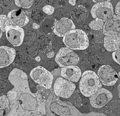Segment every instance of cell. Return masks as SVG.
Listing matches in <instances>:
<instances>
[{
	"instance_id": "6da1fadb",
	"label": "cell",
	"mask_w": 120,
	"mask_h": 116,
	"mask_svg": "<svg viewBox=\"0 0 120 116\" xmlns=\"http://www.w3.org/2000/svg\"><path fill=\"white\" fill-rule=\"evenodd\" d=\"M8 80L14 86L7 94L11 110L7 116H33L45 115L46 100L38 93L30 89L27 75L18 68L10 73Z\"/></svg>"
},
{
	"instance_id": "7a4b0ae2",
	"label": "cell",
	"mask_w": 120,
	"mask_h": 116,
	"mask_svg": "<svg viewBox=\"0 0 120 116\" xmlns=\"http://www.w3.org/2000/svg\"><path fill=\"white\" fill-rule=\"evenodd\" d=\"M46 116H87L81 113L69 102L63 101L60 97L51 92L46 100Z\"/></svg>"
},
{
	"instance_id": "3957f363",
	"label": "cell",
	"mask_w": 120,
	"mask_h": 116,
	"mask_svg": "<svg viewBox=\"0 0 120 116\" xmlns=\"http://www.w3.org/2000/svg\"><path fill=\"white\" fill-rule=\"evenodd\" d=\"M101 87L102 83L95 72L87 70L82 74L79 80V88L83 96L90 97Z\"/></svg>"
},
{
	"instance_id": "277c9868",
	"label": "cell",
	"mask_w": 120,
	"mask_h": 116,
	"mask_svg": "<svg viewBox=\"0 0 120 116\" xmlns=\"http://www.w3.org/2000/svg\"><path fill=\"white\" fill-rule=\"evenodd\" d=\"M63 43L72 50H84L89 46V40L85 31L74 29L63 37Z\"/></svg>"
},
{
	"instance_id": "5b68a950",
	"label": "cell",
	"mask_w": 120,
	"mask_h": 116,
	"mask_svg": "<svg viewBox=\"0 0 120 116\" xmlns=\"http://www.w3.org/2000/svg\"><path fill=\"white\" fill-rule=\"evenodd\" d=\"M55 62L60 67L68 66H77L79 63V58L72 50L68 47H62L56 54Z\"/></svg>"
},
{
	"instance_id": "8992f818",
	"label": "cell",
	"mask_w": 120,
	"mask_h": 116,
	"mask_svg": "<svg viewBox=\"0 0 120 116\" xmlns=\"http://www.w3.org/2000/svg\"><path fill=\"white\" fill-rule=\"evenodd\" d=\"M76 85L63 77H58L54 84V93L55 96L63 98H68L74 93Z\"/></svg>"
},
{
	"instance_id": "52a82bcc",
	"label": "cell",
	"mask_w": 120,
	"mask_h": 116,
	"mask_svg": "<svg viewBox=\"0 0 120 116\" xmlns=\"http://www.w3.org/2000/svg\"><path fill=\"white\" fill-rule=\"evenodd\" d=\"M92 17L99 18L105 22L112 18L114 15L113 7L110 2H103L94 4L91 10Z\"/></svg>"
},
{
	"instance_id": "ba28073f",
	"label": "cell",
	"mask_w": 120,
	"mask_h": 116,
	"mask_svg": "<svg viewBox=\"0 0 120 116\" xmlns=\"http://www.w3.org/2000/svg\"><path fill=\"white\" fill-rule=\"evenodd\" d=\"M97 75L101 83L105 86H112L116 84L119 78L118 74L115 70L108 65L101 66Z\"/></svg>"
},
{
	"instance_id": "9c48e42d",
	"label": "cell",
	"mask_w": 120,
	"mask_h": 116,
	"mask_svg": "<svg viewBox=\"0 0 120 116\" xmlns=\"http://www.w3.org/2000/svg\"><path fill=\"white\" fill-rule=\"evenodd\" d=\"M112 97V94L110 91L101 87L90 97V102L93 107L100 108L108 104Z\"/></svg>"
},
{
	"instance_id": "30bf717a",
	"label": "cell",
	"mask_w": 120,
	"mask_h": 116,
	"mask_svg": "<svg viewBox=\"0 0 120 116\" xmlns=\"http://www.w3.org/2000/svg\"><path fill=\"white\" fill-rule=\"evenodd\" d=\"M5 33L8 41L14 47H18L22 44L24 39V29L21 27L10 25L5 28Z\"/></svg>"
},
{
	"instance_id": "8fae6325",
	"label": "cell",
	"mask_w": 120,
	"mask_h": 116,
	"mask_svg": "<svg viewBox=\"0 0 120 116\" xmlns=\"http://www.w3.org/2000/svg\"><path fill=\"white\" fill-rule=\"evenodd\" d=\"M75 29V25L71 19L64 17L55 22L54 33L60 37H63L71 30Z\"/></svg>"
},
{
	"instance_id": "7c38bea8",
	"label": "cell",
	"mask_w": 120,
	"mask_h": 116,
	"mask_svg": "<svg viewBox=\"0 0 120 116\" xmlns=\"http://www.w3.org/2000/svg\"><path fill=\"white\" fill-rule=\"evenodd\" d=\"M61 75L65 79L73 83H77L81 77V70L77 66H68L62 67Z\"/></svg>"
},
{
	"instance_id": "4fadbf2b",
	"label": "cell",
	"mask_w": 120,
	"mask_h": 116,
	"mask_svg": "<svg viewBox=\"0 0 120 116\" xmlns=\"http://www.w3.org/2000/svg\"><path fill=\"white\" fill-rule=\"evenodd\" d=\"M16 51L14 48L7 46L0 47V68L10 66L14 61Z\"/></svg>"
},
{
	"instance_id": "5bb4252c",
	"label": "cell",
	"mask_w": 120,
	"mask_h": 116,
	"mask_svg": "<svg viewBox=\"0 0 120 116\" xmlns=\"http://www.w3.org/2000/svg\"><path fill=\"white\" fill-rule=\"evenodd\" d=\"M11 25L22 27L28 23L29 18L22 10H14L10 11L7 15Z\"/></svg>"
},
{
	"instance_id": "9a60e30c",
	"label": "cell",
	"mask_w": 120,
	"mask_h": 116,
	"mask_svg": "<svg viewBox=\"0 0 120 116\" xmlns=\"http://www.w3.org/2000/svg\"><path fill=\"white\" fill-rule=\"evenodd\" d=\"M102 30L105 36L120 37V21L114 18L106 21L104 24Z\"/></svg>"
},
{
	"instance_id": "2e32d148",
	"label": "cell",
	"mask_w": 120,
	"mask_h": 116,
	"mask_svg": "<svg viewBox=\"0 0 120 116\" xmlns=\"http://www.w3.org/2000/svg\"><path fill=\"white\" fill-rule=\"evenodd\" d=\"M70 15L74 21L77 23H81L86 20L88 16V12L84 5H79L72 10Z\"/></svg>"
},
{
	"instance_id": "e0dca14e",
	"label": "cell",
	"mask_w": 120,
	"mask_h": 116,
	"mask_svg": "<svg viewBox=\"0 0 120 116\" xmlns=\"http://www.w3.org/2000/svg\"><path fill=\"white\" fill-rule=\"evenodd\" d=\"M104 45L106 50L114 52L120 47V37L116 36H105Z\"/></svg>"
},
{
	"instance_id": "ac0fdd59",
	"label": "cell",
	"mask_w": 120,
	"mask_h": 116,
	"mask_svg": "<svg viewBox=\"0 0 120 116\" xmlns=\"http://www.w3.org/2000/svg\"><path fill=\"white\" fill-rule=\"evenodd\" d=\"M54 80V75L52 73L45 70V71L39 77L35 83L38 84L40 86L46 89H50Z\"/></svg>"
},
{
	"instance_id": "d6986e66",
	"label": "cell",
	"mask_w": 120,
	"mask_h": 116,
	"mask_svg": "<svg viewBox=\"0 0 120 116\" xmlns=\"http://www.w3.org/2000/svg\"><path fill=\"white\" fill-rule=\"evenodd\" d=\"M10 102L7 96H0V116H7L10 112Z\"/></svg>"
},
{
	"instance_id": "ffe728a7",
	"label": "cell",
	"mask_w": 120,
	"mask_h": 116,
	"mask_svg": "<svg viewBox=\"0 0 120 116\" xmlns=\"http://www.w3.org/2000/svg\"><path fill=\"white\" fill-rule=\"evenodd\" d=\"M108 116H120V101L112 102L107 110Z\"/></svg>"
},
{
	"instance_id": "44dd1931",
	"label": "cell",
	"mask_w": 120,
	"mask_h": 116,
	"mask_svg": "<svg viewBox=\"0 0 120 116\" xmlns=\"http://www.w3.org/2000/svg\"><path fill=\"white\" fill-rule=\"evenodd\" d=\"M56 21L52 18H45L42 25V29L43 32L46 34H49L54 31V26Z\"/></svg>"
},
{
	"instance_id": "7402d4cb",
	"label": "cell",
	"mask_w": 120,
	"mask_h": 116,
	"mask_svg": "<svg viewBox=\"0 0 120 116\" xmlns=\"http://www.w3.org/2000/svg\"><path fill=\"white\" fill-rule=\"evenodd\" d=\"M50 44L51 41L48 40V38L44 36H40L35 43L37 47L41 51L46 50Z\"/></svg>"
},
{
	"instance_id": "603a6c76",
	"label": "cell",
	"mask_w": 120,
	"mask_h": 116,
	"mask_svg": "<svg viewBox=\"0 0 120 116\" xmlns=\"http://www.w3.org/2000/svg\"><path fill=\"white\" fill-rule=\"evenodd\" d=\"M45 68L42 66H38V67H35L30 72V75L31 78L34 82H35L39 78V77L45 71Z\"/></svg>"
},
{
	"instance_id": "cb8c5ba5",
	"label": "cell",
	"mask_w": 120,
	"mask_h": 116,
	"mask_svg": "<svg viewBox=\"0 0 120 116\" xmlns=\"http://www.w3.org/2000/svg\"><path fill=\"white\" fill-rule=\"evenodd\" d=\"M104 23L103 21L99 18H95V19L90 22L89 24V27L91 30L94 31H100V30H102L103 28Z\"/></svg>"
},
{
	"instance_id": "d4e9b609",
	"label": "cell",
	"mask_w": 120,
	"mask_h": 116,
	"mask_svg": "<svg viewBox=\"0 0 120 116\" xmlns=\"http://www.w3.org/2000/svg\"><path fill=\"white\" fill-rule=\"evenodd\" d=\"M34 0H14L17 7L27 9L33 5Z\"/></svg>"
},
{
	"instance_id": "484cf974",
	"label": "cell",
	"mask_w": 120,
	"mask_h": 116,
	"mask_svg": "<svg viewBox=\"0 0 120 116\" xmlns=\"http://www.w3.org/2000/svg\"><path fill=\"white\" fill-rule=\"evenodd\" d=\"M11 25L8 18L5 15H0V27L1 28L3 32L5 31V28L8 25Z\"/></svg>"
},
{
	"instance_id": "4316f807",
	"label": "cell",
	"mask_w": 120,
	"mask_h": 116,
	"mask_svg": "<svg viewBox=\"0 0 120 116\" xmlns=\"http://www.w3.org/2000/svg\"><path fill=\"white\" fill-rule=\"evenodd\" d=\"M54 10H55L54 7H53L52 6L50 5H46L42 8V11H44V12H45L46 14L49 15L54 13Z\"/></svg>"
},
{
	"instance_id": "83f0119b",
	"label": "cell",
	"mask_w": 120,
	"mask_h": 116,
	"mask_svg": "<svg viewBox=\"0 0 120 116\" xmlns=\"http://www.w3.org/2000/svg\"><path fill=\"white\" fill-rule=\"evenodd\" d=\"M112 58L114 61L120 65V47L116 51L112 52Z\"/></svg>"
},
{
	"instance_id": "f1b7e54d",
	"label": "cell",
	"mask_w": 120,
	"mask_h": 116,
	"mask_svg": "<svg viewBox=\"0 0 120 116\" xmlns=\"http://www.w3.org/2000/svg\"><path fill=\"white\" fill-rule=\"evenodd\" d=\"M115 14L116 15L120 17V1L117 3L116 7H115Z\"/></svg>"
},
{
	"instance_id": "f546056e",
	"label": "cell",
	"mask_w": 120,
	"mask_h": 116,
	"mask_svg": "<svg viewBox=\"0 0 120 116\" xmlns=\"http://www.w3.org/2000/svg\"><path fill=\"white\" fill-rule=\"evenodd\" d=\"M54 55H55V54H54V52H53V51L49 52V53H48L47 54V58H51L54 57Z\"/></svg>"
},
{
	"instance_id": "4dcf8cb0",
	"label": "cell",
	"mask_w": 120,
	"mask_h": 116,
	"mask_svg": "<svg viewBox=\"0 0 120 116\" xmlns=\"http://www.w3.org/2000/svg\"><path fill=\"white\" fill-rule=\"evenodd\" d=\"M93 2L95 3H103V2H109L111 1V0H93Z\"/></svg>"
},
{
	"instance_id": "1f68e13d",
	"label": "cell",
	"mask_w": 120,
	"mask_h": 116,
	"mask_svg": "<svg viewBox=\"0 0 120 116\" xmlns=\"http://www.w3.org/2000/svg\"><path fill=\"white\" fill-rule=\"evenodd\" d=\"M33 29H35V30H37V29H39L40 28V25H38L37 23H34L33 24Z\"/></svg>"
},
{
	"instance_id": "d6a6232c",
	"label": "cell",
	"mask_w": 120,
	"mask_h": 116,
	"mask_svg": "<svg viewBox=\"0 0 120 116\" xmlns=\"http://www.w3.org/2000/svg\"><path fill=\"white\" fill-rule=\"evenodd\" d=\"M69 4L72 6H74L76 4V0H69Z\"/></svg>"
},
{
	"instance_id": "836d02e7",
	"label": "cell",
	"mask_w": 120,
	"mask_h": 116,
	"mask_svg": "<svg viewBox=\"0 0 120 116\" xmlns=\"http://www.w3.org/2000/svg\"><path fill=\"white\" fill-rule=\"evenodd\" d=\"M3 30H2L1 28L0 27V41H1V39L2 36H3Z\"/></svg>"
},
{
	"instance_id": "e575fe53",
	"label": "cell",
	"mask_w": 120,
	"mask_h": 116,
	"mask_svg": "<svg viewBox=\"0 0 120 116\" xmlns=\"http://www.w3.org/2000/svg\"><path fill=\"white\" fill-rule=\"evenodd\" d=\"M118 96H119V97L120 98V84H119L118 85Z\"/></svg>"
},
{
	"instance_id": "d590c367",
	"label": "cell",
	"mask_w": 120,
	"mask_h": 116,
	"mask_svg": "<svg viewBox=\"0 0 120 116\" xmlns=\"http://www.w3.org/2000/svg\"><path fill=\"white\" fill-rule=\"evenodd\" d=\"M112 18H116V19H118V20L120 21V17H118V15H113V17H112Z\"/></svg>"
},
{
	"instance_id": "8d00e7d4",
	"label": "cell",
	"mask_w": 120,
	"mask_h": 116,
	"mask_svg": "<svg viewBox=\"0 0 120 116\" xmlns=\"http://www.w3.org/2000/svg\"><path fill=\"white\" fill-rule=\"evenodd\" d=\"M35 60H36L37 61L39 62V61H40V60H41V58H40V56H38L35 58Z\"/></svg>"
},
{
	"instance_id": "74e56055",
	"label": "cell",
	"mask_w": 120,
	"mask_h": 116,
	"mask_svg": "<svg viewBox=\"0 0 120 116\" xmlns=\"http://www.w3.org/2000/svg\"><path fill=\"white\" fill-rule=\"evenodd\" d=\"M45 116L42 114H37V115H35V116Z\"/></svg>"
},
{
	"instance_id": "f35d334b",
	"label": "cell",
	"mask_w": 120,
	"mask_h": 116,
	"mask_svg": "<svg viewBox=\"0 0 120 116\" xmlns=\"http://www.w3.org/2000/svg\"><path fill=\"white\" fill-rule=\"evenodd\" d=\"M118 76H119V78H120V71L119 72V73H118Z\"/></svg>"
},
{
	"instance_id": "ab89813d",
	"label": "cell",
	"mask_w": 120,
	"mask_h": 116,
	"mask_svg": "<svg viewBox=\"0 0 120 116\" xmlns=\"http://www.w3.org/2000/svg\"><path fill=\"white\" fill-rule=\"evenodd\" d=\"M0 77H1V76H0Z\"/></svg>"
}]
</instances>
